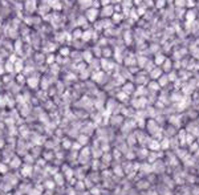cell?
<instances>
[{"instance_id": "obj_3", "label": "cell", "mask_w": 199, "mask_h": 195, "mask_svg": "<svg viewBox=\"0 0 199 195\" xmlns=\"http://www.w3.org/2000/svg\"><path fill=\"white\" fill-rule=\"evenodd\" d=\"M48 4H49V7L55 8V10H61L60 0H48Z\"/></svg>"}, {"instance_id": "obj_4", "label": "cell", "mask_w": 199, "mask_h": 195, "mask_svg": "<svg viewBox=\"0 0 199 195\" xmlns=\"http://www.w3.org/2000/svg\"><path fill=\"white\" fill-rule=\"evenodd\" d=\"M81 35H82L81 31H75V32H73V37H75V39H80Z\"/></svg>"}, {"instance_id": "obj_2", "label": "cell", "mask_w": 199, "mask_h": 195, "mask_svg": "<svg viewBox=\"0 0 199 195\" xmlns=\"http://www.w3.org/2000/svg\"><path fill=\"white\" fill-rule=\"evenodd\" d=\"M25 8L28 12H33L36 10V0H28L25 4Z\"/></svg>"}, {"instance_id": "obj_5", "label": "cell", "mask_w": 199, "mask_h": 195, "mask_svg": "<svg viewBox=\"0 0 199 195\" xmlns=\"http://www.w3.org/2000/svg\"><path fill=\"white\" fill-rule=\"evenodd\" d=\"M82 39H84V40L90 39V32H85V33H82Z\"/></svg>"}, {"instance_id": "obj_6", "label": "cell", "mask_w": 199, "mask_h": 195, "mask_svg": "<svg viewBox=\"0 0 199 195\" xmlns=\"http://www.w3.org/2000/svg\"><path fill=\"white\" fill-rule=\"evenodd\" d=\"M85 3H88V5H89V4H92V3H93V0H80V4L85 5Z\"/></svg>"}, {"instance_id": "obj_1", "label": "cell", "mask_w": 199, "mask_h": 195, "mask_svg": "<svg viewBox=\"0 0 199 195\" xmlns=\"http://www.w3.org/2000/svg\"><path fill=\"white\" fill-rule=\"evenodd\" d=\"M97 10L96 8H90V10H88V12H87V17L90 21H94L96 20V17H97Z\"/></svg>"}]
</instances>
